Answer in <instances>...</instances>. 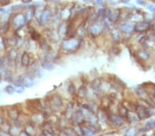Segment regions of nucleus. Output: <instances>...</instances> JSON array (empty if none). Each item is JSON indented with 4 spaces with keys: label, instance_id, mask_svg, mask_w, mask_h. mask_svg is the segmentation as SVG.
Wrapping results in <instances>:
<instances>
[{
    "label": "nucleus",
    "instance_id": "19",
    "mask_svg": "<svg viewBox=\"0 0 155 136\" xmlns=\"http://www.w3.org/2000/svg\"><path fill=\"white\" fill-rule=\"evenodd\" d=\"M101 32V26H98V25H93V26L91 27L90 33L93 34V35L95 36L98 35L99 34H100Z\"/></svg>",
    "mask_w": 155,
    "mask_h": 136
},
{
    "label": "nucleus",
    "instance_id": "18",
    "mask_svg": "<svg viewBox=\"0 0 155 136\" xmlns=\"http://www.w3.org/2000/svg\"><path fill=\"white\" fill-rule=\"evenodd\" d=\"M87 94V89L84 86H81L79 88L77 91V96L80 98H83Z\"/></svg>",
    "mask_w": 155,
    "mask_h": 136
},
{
    "label": "nucleus",
    "instance_id": "5",
    "mask_svg": "<svg viewBox=\"0 0 155 136\" xmlns=\"http://www.w3.org/2000/svg\"><path fill=\"white\" fill-rule=\"evenodd\" d=\"M31 56L29 51L24 50L22 52V57H21V66H22V70H24L27 72L29 69V67L31 63Z\"/></svg>",
    "mask_w": 155,
    "mask_h": 136
},
{
    "label": "nucleus",
    "instance_id": "7",
    "mask_svg": "<svg viewBox=\"0 0 155 136\" xmlns=\"http://www.w3.org/2000/svg\"><path fill=\"white\" fill-rule=\"evenodd\" d=\"M79 41L76 39H71L68 40H65L62 42V48L67 52H71L77 48L79 46Z\"/></svg>",
    "mask_w": 155,
    "mask_h": 136
},
{
    "label": "nucleus",
    "instance_id": "25",
    "mask_svg": "<svg viewBox=\"0 0 155 136\" xmlns=\"http://www.w3.org/2000/svg\"><path fill=\"white\" fill-rule=\"evenodd\" d=\"M138 56H139V58H141L143 60H147V59H149V54L146 52L145 51H139L138 52Z\"/></svg>",
    "mask_w": 155,
    "mask_h": 136
},
{
    "label": "nucleus",
    "instance_id": "2",
    "mask_svg": "<svg viewBox=\"0 0 155 136\" xmlns=\"http://www.w3.org/2000/svg\"><path fill=\"white\" fill-rule=\"evenodd\" d=\"M26 107H27L28 111L32 112V114L41 112L42 109H43V105H42L41 100L38 98L27 100L26 101Z\"/></svg>",
    "mask_w": 155,
    "mask_h": 136
},
{
    "label": "nucleus",
    "instance_id": "26",
    "mask_svg": "<svg viewBox=\"0 0 155 136\" xmlns=\"http://www.w3.org/2000/svg\"><path fill=\"white\" fill-rule=\"evenodd\" d=\"M68 92L69 93V94L71 96H73L76 93V87L74 84L72 83L69 85L68 87Z\"/></svg>",
    "mask_w": 155,
    "mask_h": 136
},
{
    "label": "nucleus",
    "instance_id": "33",
    "mask_svg": "<svg viewBox=\"0 0 155 136\" xmlns=\"http://www.w3.org/2000/svg\"><path fill=\"white\" fill-rule=\"evenodd\" d=\"M4 80L3 79V77H2V75H1V74H0V85H1V83H2V81Z\"/></svg>",
    "mask_w": 155,
    "mask_h": 136
},
{
    "label": "nucleus",
    "instance_id": "29",
    "mask_svg": "<svg viewBox=\"0 0 155 136\" xmlns=\"http://www.w3.org/2000/svg\"><path fill=\"white\" fill-rule=\"evenodd\" d=\"M105 12V9H103V8H101V9H99V12H98V16H101V15H102L103 13H104Z\"/></svg>",
    "mask_w": 155,
    "mask_h": 136
},
{
    "label": "nucleus",
    "instance_id": "14",
    "mask_svg": "<svg viewBox=\"0 0 155 136\" xmlns=\"http://www.w3.org/2000/svg\"><path fill=\"white\" fill-rule=\"evenodd\" d=\"M4 91L7 95H9V96L14 95L15 93V86L11 83L8 84V85H6L4 88Z\"/></svg>",
    "mask_w": 155,
    "mask_h": 136
},
{
    "label": "nucleus",
    "instance_id": "1",
    "mask_svg": "<svg viewBox=\"0 0 155 136\" xmlns=\"http://www.w3.org/2000/svg\"><path fill=\"white\" fill-rule=\"evenodd\" d=\"M10 24L11 29L15 32L24 28L25 26H27L28 23L25 15L21 14V13H18L13 17L12 20L10 21Z\"/></svg>",
    "mask_w": 155,
    "mask_h": 136
},
{
    "label": "nucleus",
    "instance_id": "15",
    "mask_svg": "<svg viewBox=\"0 0 155 136\" xmlns=\"http://www.w3.org/2000/svg\"><path fill=\"white\" fill-rule=\"evenodd\" d=\"M73 109H74V103L72 102H70L67 105L66 110V116L67 118H72V114H73Z\"/></svg>",
    "mask_w": 155,
    "mask_h": 136
},
{
    "label": "nucleus",
    "instance_id": "23",
    "mask_svg": "<svg viewBox=\"0 0 155 136\" xmlns=\"http://www.w3.org/2000/svg\"><path fill=\"white\" fill-rule=\"evenodd\" d=\"M15 93H17V94H22L26 91V88H25L23 85H17L15 86Z\"/></svg>",
    "mask_w": 155,
    "mask_h": 136
},
{
    "label": "nucleus",
    "instance_id": "11",
    "mask_svg": "<svg viewBox=\"0 0 155 136\" xmlns=\"http://www.w3.org/2000/svg\"><path fill=\"white\" fill-rule=\"evenodd\" d=\"M150 28V24L148 22H141L136 25L135 29L138 32H144Z\"/></svg>",
    "mask_w": 155,
    "mask_h": 136
},
{
    "label": "nucleus",
    "instance_id": "3",
    "mask_svg": "<svg viewBox=\"0 0 155 136\" xmlns=\"http://www.w3.org/2000/svg\"><path fill=\"white\" fill-rule=\"evenodd\" d=\"M63 100L60 96L53 95L50 96L48 100V106L53 112H57L61 110L63 107Z\"/></svg>",
    "mask_w": 155,
    "mask_h": 136
},
{
    "label": "nucleus",
    "instance_id": "24",
    "mask_svg": "<svg viewBox=\"0 0 155 136\" xmlns=\"http://www.w3.org/2000/svg\"><path fill=\"white\" fill-rule=\"evenodd\" d=\"M119 112H120V114L122 116H127L128 114V109L123 105H119Z\"/></svg>",
    "mask_w": 155,
    "mask_h": 136
},
{
    "label": "nucleus",
    "instance_id": "10",
    "mask_svg": "<svg viewBox=\"0 0 155 136\" xmlns=\"http://www.w3.org/2000/svg\"><path fill=\"white\" fill-rule=\"evenodd\" d=\"M8 47L6 42L5 36L0 34V55H4L7 51Z\"/></svg>",
    "mask_w": 155,
    "mask_h": 136
},
{
    "label": "nucleus",
    "instance_id": "21",
    "mask_svg": "<svg viewBox=\"0 0 155 136\" xmlns=\"http://www.w3.org/2000/svg\"><path fill=\"white\" fill-rule=\"evenodd\" d=\"M110 119L111 121H112L114 124H120L122 122V117L118 116L116 115H111L110 116Z\"/></svg>",
    "mask_w": 155,
    "mask_h": 136
},
{
    "label": "nucleus",
    "instance_id": "16",
    "mask_svg": "<svg viewBox=\"0 0 155 136\" xmlns=\"http://www.w3.org/2000/svg\"><path fill=\"white\" fill-rule=\"evenodd\" d=\"M41 67L42 69L45 70H48V71H50L53 70L54 69L55 66L53 63L50 62V61H43V62L41 63Z\"/></svg>",
    "mask_w": 155,
    "mask_h": 136
},
{
    "label": "nucleus",
    "instance_id": "9",
    "mask_svg": "<svg viewBox=\"0 0 155 136\" xmlns=\"http://www.w3.org/2000/svg\"><path fill=\"white\" fill-rule=\"evenodd\" d=\"M51 17V11L48 9H46L41 13V17H40V24L42 25L46 24L50 20Z\"/></svg>",
    "mask_w": 155,
    "mask_h": 136
},
{
    "label": "nucleus",
    "instance_id": "22",
    "mask_svg": "<svg viewBox=\"0 0 155 136\" xmlns=\"http://www.w3.org/2000/svg\"><path fill=\"white\" fill-rule=\"evenodd\" d=\"M120 16V11L117 10L115 13H114L113 14L111 15L110 16V20L112 22H115L118 20L119 17Z\"/></svg>",
    "mask_w": 155,
    "mask_h": 136
},
{
    "label": "nucleus",
    "instance_id": "27",
    "mask_svg": "<svg viewBox=\"0 0 155 136\" xmlns=\"http://www.w3.org/2000/svg\"><path fill=\"white\" fill-rule=\"evenodd\" d=\"M0 136H13L10 131H6L2 129H0Z\"/></svg>",
    "mask_w": 155,
    "mask_h": 136
},
{
    "label": "nucleus",
    "instance_id": "20",
    "mask_svg": "<svg viewBox=\"0 0 155 136\" xmlns=\"http://www.w3.org/2000/svg\"><path fill=\"white\" fill-rule=\"evenodd\" d=\"M58 34L59 36H65L67 34V26L66 24H62L59 26V30H58Z\"/></svg>",
    "mask_w": 155,
    "mask_h": 136
},
{
    "label": "nucleus",
    "instance_id": "6",
    "mask_svg": "<svg viewBox=\"0 0 155 136\" xmlns=\"http://www.w3.org/2000/svg\"><path fill=\"white\" fill-rule=\"evenodd\" d=\"M6 114L9 119L15 122L20 118L22 112L17 105H12L6 110Z\"/></svg>",
    "mask_w": 155,
    "mask_h": 136
},
{
    "label": "nucleus",
    "instance_id": "30",
    "mask_svg": "<svg viewBox=\"0 0 155 136\" xmlns=\"http://www.w3.org/2000/svg\"><path fill=\"white\" fill-rule=\"evenodd\" d=\"M110 10H109V9H108V10H105V15H106V17H110Z\"/></svg>",
    "mask_w": 155,
    "mask_h": 136
},
{
    "label": "nucleus",
    "instance_id": "4",
    "mask_svg": "<svg viewBox=\"0 0 155 136\" xmlns=\"http://www.w3.org/2000/svg\"><path fill=\"white\" fill-rule=\"evenodd\" d=\"M21 85L25 88H31L34 85V76L28 72H25V73L20 74Z\"/></svg>",
    "mask_w": 155,
    "mask_h": 136
},
{
    "label": "nucleus",
    "instance_id": "8",
    "mask_svg": "<svg viewBox=\"0 0 155 136\" xmlns=\"http://www.w3.org/2000/svg\"><path fill=\"white\" fill-rule=\"evenodd\" d=\"M136 111H137V116H139L140 119H144V118H147L148 116H150L148 112V109L145 108L144 106H142V105H139V106L137 107Z\"/></svg>",
    "mask_w": 155,
    "mask_h": 136
},
{
    "label": "nucleus",
    "instance_id": "28",
    "mask_svg": "<svg viewBox=\"0 0 155 136\" xmlns=\"http://www.w3.org/2000/svg\"><path fill=\"white\" fill-rule=\"evenodd\" d=\"M148 9H149L150 11H152L153 13H155V7L153 5H148Z\"/></svg>",
    "mask_w": 155,
    "mask_h": 136
},
{
    "label": "nucleus",
    "instance_id": "17",
    "mask_svg": "<svg viewBox=\"0 0 155 136\" xmlns=\"http://www.w3.org/2000/svg\"><path fill=\"white\" fill-rule=\"evenodd\" d=\"M72 118L73 119L74 121H75L76 122H79L80 121H81L83 118V113H82L81 111H76L74 114L73 116H72Z\"/></svg>",
    "mask_w": 155,
    "mask_h": 136
},
{
    "label": "nucleus",
    "instance_id": "32",
    "mask_svg": "<svg viewBox=\"0 0 155 136\" xmlns=\"http://www.w3.org/2000/svg\"><path fill=\"white\" fill-rule=\"evenodd\" d=\"M137 3L139 5H143L144 4V1H143L142 0H137Z\"/></svg>",
    "mask_w": 155,
    "mask_h": 136
},
{
    "label": "nucleus",
    "instance_id": "31",
    "mask_svg": "<svg viewBox=\"0 0 155 136\" xmlns=\"http://www.w3.org/2000/svg\"><path fill=\"white\" fill-rule=\"evenodd\" d=\"M4 122V120L3 116L0 114V126H2Z\"/></svg>",
    "mask_w": 155,
    "mask_h": 136
},
{
    "label": "nucleus",
    "instance_id": "12",
    "mask_svg": "<svg viewBox=\"0 0 155 136\" xmlns=\"http://www.w3.org/2000/svg\"><path fill=\"white\" fill-rule=\"evenodd\" d=\"M135 29L133 24L132 23H126V24L122 25L121 26V30L123 32L125 33H130Z\"/></svg>",
    "mask_w": 155,
    "mask_h": 136
},
{
    "label": "nucleus",
    "instance_id": "13",
    "mask_svg": "<svg viewBox=\"0 0 155 136\" xmlns=\"http://www.w3.org/2000/svg\"><path fill=\"white\" fill-rule=\"evenodd\" d=\"M137 93L141 99L148 102V100L149 99V97L148 96V94L145 89H142V88H139L137 89Z\"/></svg>",
    "mask_w": 155,
    "mask_h": 136
}]
</instances>
